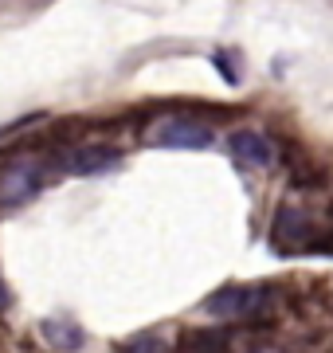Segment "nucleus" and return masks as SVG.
Returning a JSON list of instances; mask_svg holds the SVG:
<instances>
[{
  "instance_id": "f257e3e1",
  "label": "nucleus",
  "mask_w": 333,
  "mask_h": 353,
  "mask_svg": "<svg viewBox=\"0 0 333 353\" xmlns=\"http://www.w3.org/2000/svg\"><path fill=\"white\" fill-rule=\"evenodd\" d=\"M208 314L216 318H251V322H270L275 314V294L267 287H224L204 303Z\"/></svg>"
},
{
  "instance_id": "f03ea898",
  "label": "nucleus",
  "mask_w": 333,
  "mask_h": 353,
  "mask_svg": "<svg viewBox=\"0 0 333 353\" xmlns=\"http://www.w3.org/2000/svg\"><path fill=\"white\" fill-rule=\"evenodd\" d=\"M212 126L204 122H189V118H161L149 134L153 145H165V150H208L212 145Z\"/></svg>"
},
{
  "instance_id": "7ed1b4c3",
  "label": "nucleus",
  "mask_w": 333,
  "mask_h": 353,
  "mask_svg": "<svg viewBox=\"0 0 333 353\" xmlns=\"http://www.w3.org/2000/svg\"><path fill=\"white\" fill-rule=\"evenodd\" d=\"M36 189H39V165L36 161H12L4 169V176H0V196H4L8 208L32 201Z\"/></svg>"
},
{
  "instance_id": "20e7f679",
  "label": "nucleus",
  "mask_w": 333,
  "mask_h": 353,
  "mask_svg": "<svg viewBox=\"0 0 333 353\" xmlns=\"http://www.w3.org/2000/svg\"><path fill=\"white\" fill-rule=\"evenodd\" d=\"M228 145H231V153L239 157L244 165H251V169H270L275 165V145H270V138L267 134H259V130H235L228 138Z\"/></svg>"
},
{
  "instance_id": "39448f33",
  "label": "nucleus",
  "mask_w": 333,
  "mask_h": 353,
  "mask_svg": "<svg viewBox=\"0 0 333 353\" xmlns=\"http://www.w3.org/2000/svg\"><path fill=\"white\" fill-rule=\"evenodd\" d=\"M59 161L67 165V173H103L122 161V153L114 145H78V150H67Z\"/></svg>"
},
{
  "instance_id": "423d86ee",
  "label": "nucleus",
  "mask_w": 333,
  "mask_h": 353,
  "mask_svg": "<svg viewBox=\"0 0 333 353\" xmlns=\"http://www.w3.org/2000/svg\"><path fill=\"white\" fill-rule=\"evenodd\" d=\"M310 232H314V220H310L306 208H298V204L279 208V216H275V236H279V243L294 248V243L310 240Z\"/></svg>"
},
{
  "instance_id": "0eeeda50",
  "label": "nucleus",
  "mask_w": 333,
  "mask_h": 353,
  "mask_svg": "<svg viewBox=\"0 0 333 353\" xmlns=\"http://www.w3.org/2000/svg\"><path fill=\"white\" fill-rule=\"evenodd\" d=\"M43 338L52 341L55 350H78L83 345V330H75L71 322H43Z\"/></svg>"
},
{
  "instance_id": "6e6552de",
  "label": "nucleus",
  "mask_w": 333,
  "mask_h": 353,
  "mask_svg": "<svg viewBox=\"0 0 333 353\" xmlns=\"http://www.w3.org/2000/svg\"><path fill=\"white\" fill-rule=\"evenodd\" d=\"M126 350H149V353H161L169 350L165 338H157V334H138V338H126Z\"/></svg>"
},
{
  "instance_id": "1a4fd4ad",
  "label": "nucleus",
  "mask_w": 333,
  "mask_h": 353,
  "mask_svg": "<svg viewBox=\"0 0 333 353\" xmlns=\"http://www.w3.org/2000/svg\"><path fill=\"white\" fill-rule=\"evenodd\" d=\"M189 345H228V334L224 330H216V334H189Z\"/></svg>"
}]
</instances>
